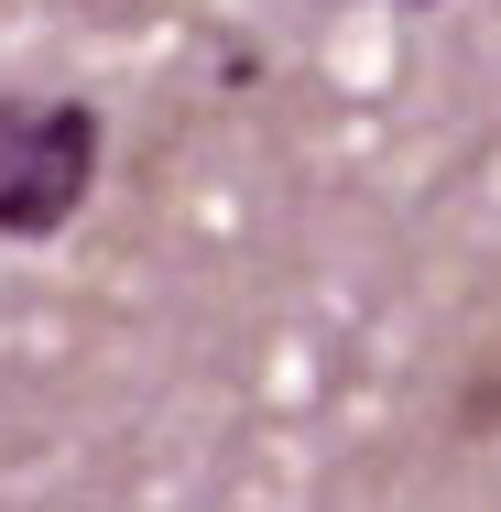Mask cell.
Returning <instances> with one entry per match:
<instances>
[{"label": "cell", "mask_w": 501, "mask_h": 512, "mask_svg": "<svg viewBox=\"0 0 501 512\" xmlns=\"http://www.w3.org/2000/svg\"><path fill=\"white\" fill-rule=\"evenodd\" d=\"M99 186L88 99H0V240H55Z\"/></svg>", "instance_id": "cell-1"}, {"label": "cell", "mask_w": 501, "mask_h": 512, "mask_svg": "<svg viewBox=\"0 0 501 512\" xmlns=\"http://www.w3.org/2000/svg\"><path fill=\"white\" fill-rule=\"evenodd\" d=\"M403 11H436V0H403Z\"/></svg>", "instance_id": "cell-2"}]
</instances>
